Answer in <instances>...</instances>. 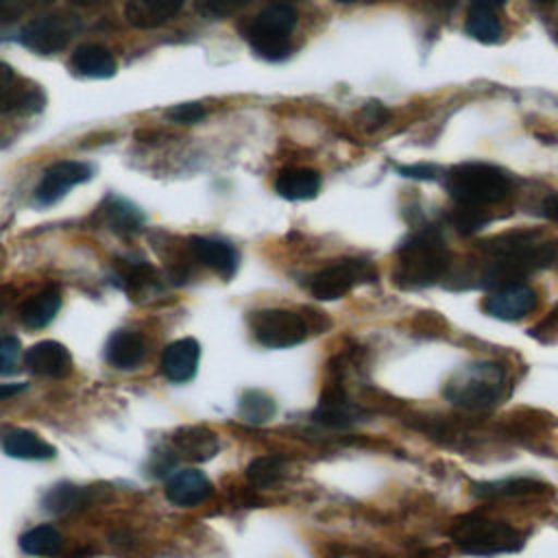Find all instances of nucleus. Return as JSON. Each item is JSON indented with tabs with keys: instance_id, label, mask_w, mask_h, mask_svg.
I'll return each instance as SVG.
<instances>
[{
	"instance_id": "20",
	"label": "nucleus",
	"mask_w": 558,
	"mask_h": 558,
	"mask_svg": "<svg viewBox=\"0 0 558 558\" xmlns=\"http://www.w3.org/2000/svg\"><path fill=\"white\" fill-rule=\"evenodd\" d=\"M146 355V342L140 333L120 329L113 331L105 344V360L109 366L120 371H131L142 364Z\"/></svg>"
},
{
	"instance_id": "39",
	"label": "nucleus",
	"mask_w": 558,
	"mask_h": 558,
	"mask_svg": "<svg viewBox=\"0 0 558 558\" xmlns=\"http://www.w3.org/2000/svg\"><path fill=\"white\" fill-rule=\"evenodd\" d=\"M399 174L410 177V179H418V181H434L438 179V168L432 163H412V166H399L397 168Z\"/></svg>"
},
{
	"instance_id": "2",
	"label": "nucleus",
	"mask_w": 558,
	"mask_h": 558,
	"mask_svg": "<svg viewBox=\"0 0 558 558\" xmlns=\"http://www.w3.org/2000/svg\"><path fill=\"white\" fill-rule=\"evenodd\" d=\"M451 266V253L436 227H421L397 248L392 281L405 290L438 283Z\"/></svg>"
},
{
	"instance_id": "43",
	"label": "nucleus",
	"mask_w": 558,
	"mask_h": 558,
	"mask_svg": "<svg viewBox=\"0 0 558 558\" xmlns=\"http://www.w3.org/2000/svg\"><path fill=\"white\" fill-rule=\"evenodd\" d=\"M22 390H26V384H24V381L0 384V401H2V399H9V397H15V395H20Z\"/></svg>"
},
{
	"instance_id": "17",
	"label": "nucleus",
	"mask_w": 558,
	"mask_h": 558,
	"mask_svg": "<svg viewBox=\"0 0 558 558\" xmlns=\"http://www.w3.org/2000/svg\"><path fill=\"white\" fill-rule=\"evenodd\" d=\"M98 220L113 233L118 235H131V233H137L142 227H144V211L122 198V196H116V194H109L100 207H98Z\"/></svg>"
},
{
	"instance_id": "9",
	"label": "nucleus",
	"mask_w": 558,
	"mask_h": 558,
	"mask_svg": "<svg viewBox=\"0 0 558 558\" xmlns=\"http://www.w3.org/2000/svg\"><path fill=\"white\" fill-rule=\"evenodd\" d=\"M76 31V17L65 13H46L26 22L17 33V41L35 54H54L70 44Z\"/></svg>"
},
{
	"instance_id": "1",
	"label": "nucleus",
	"mask_w": 558,
	"mask_h": 558,
	"mask_svg": "<svg viewBox=\"0 0 558 558\" xmlns=\"http://www.w3.org/2000/svg\"><path fill=\"white\" fill-rule=\"evenodd\" d=\"M482 248L486 253L482 281L499 288L549 266L558 246L538 231H508L482 242Z\"/></svg>"
},
{
	"instance_id": "24",
	"label": "nucleus",
	"mask_w": 558,
	"mask_h": 558,
	"mask_svg": "<svg viewBox=\"0 0 558 558\" xmlns=\"http://www.w3.org/2000/svg\"><path fill=\"white\" fill-rule=\"evenodd\" d=\"M4 453L17 460H52L54 447L31 429H13L4 438Z\"/></svg>"
},
{
	"instance_id": "45",
	"label": "nucleus",
	"mask_w": 558,
	"mask_h": 558,
	"mask_svg": "<svg viewBox=\"0 0 558 558\" xmlns=\"http://www.w3.org/2000/svg\"><path fill=\"white\" fill-rule=\"evenodd\" d=\"M270 2H279V4H292V7H294V2H299V0H270Z\"/></svg>"
},
{
	"instance_id": "4",
	"label": "nucleus",
	"mask_w": 558,
	"mask_h": 558,
	"mask_svg": "<svg viewBox=\"0 0 558 558\" xmlns=\"http://www.w3.org/2000/svg\"><path fill=\"white\" fill-rule=\"evenodd\" d=\"M512 177L499 166L464 161L445 174V187L456 205L488 209L512 194Z\"/></svg>"
},
{
	"instance_id": "25",
	"label": "nucleus",
	"mask_w": 558,
	"mask_h": 558,
	"mask_svg": "<svg viewBox=\"0 0 558 558\" xmlns=\"http://www.w3.org/2000/svg\"><path fill=\"white\" fill-rule=\"evenodd\" d=\"M61 307V292L57 288H46L37 294H33L24 305L20 307V318L31 329L46 327Z\"/></svg>"
},
{
	"instance_id": "26",
	"label": "nucleus",
	"mask_w": 558,
	"mask_h": 558,
	"mask_svg": "<svg viewBox=\"0 0 558 558\" xmlns=\"http://www.w3.org/2000/svg\"><path fill=\"white\" fill-rule=\"evenodd\" d=\"M61 545H63V536L52 525H35L26 534L20 536L22 551H26L31 556L52 558L61 551Z\"/></svg>"
},
{
	"instance_id": "35",
	"label": "nucleus",
	"mask_w": 558,
	"mask_h": 558,
	"mask_svg": "<svg viewBox=\"0 0 558 558\" xmlns=\"http://www.w3.org/2000/svg\"><path fill=\"white\" fill-rule=\"evenodd\" d=\"M54 0H0V24L13 22L26 11H35L52 4Z\"/></svg>"
},
{
	"instance_id": "5",
	"label": "nucleus",
	"mask_w": 558,
	"mask_h": 558,
	"mask_svg": "<svg viewBox=\"0 0 558 558\" xmlns=\"http://www.w3.org/2000/svg\"><path fill=\"white\" fill-rule=\"evenodd\" d=\"M449 538L462 554L482 558L514 554L523 547V536L508 521L475 512L458 517L449 527Z\"/></svg>"
},
{
	"instance_id": "32",
	"label": "nucleus",
	"mask_w": 558,
	"mask_h": 558,
	"mask_svg": "<svg viewBox=\"0 0 558 558\" xmlns=\"http://www.w3.org/2000/svg\"><path fill=\"white\" fill-rule=\"evenodd\" d=\"M449 220L453 225V229L462 235H471L475 231H480L488 220V211L480 209V207H469V205H456L449 214Z\"/></svg>"
},
{
	"instance_id": "13",
	"label": "nucleus",
	"mask_w": 558,
	"mask_h": 558,
	"mask_svg": "<svg viewBox=\"0 0 558 558\" xmlns=\"http://www.w3.org/2000/svg\"><path fill=\"white\" fill-rule=\"evenodd\" d=\"M24 364L35 375L61 379V377H68L72 371V355L65 344L57 340H41L26 349Z\"/></svg>"
},
{
	"instance_id": "18",
	"label": "nucleus",
	"mask_w": 558,
	"mask_h": 558,
	"mask_svg": "<svg viewBox=\"0 0 558 558\" xmlns=\"http://www.w3.org/2000/svg\"><path fill=\"white\" fill-rule=\"evenodd\" d=\"M172 442L177 447V451L194 462H207L211 460L218 449H220V440L218 434L211 432L207 425H187L174 432Z\"/></svg>"
},
{
	"instance_id": "29",
	"label": "nucleus",
	"mask_w": 558,
	"mask_h": 558,
	"mask_svg": "<svg viewBox=\"0 0 558 558\" xmlns=\"http://www.w3.org/2000/svg\"><path fill=\"white\" fill-rule=\"evenodd\" d=\"M543 484L536 480H523V477H512V480H501V482H482L471 488L475 497H521L530 493H541Z\"/></svg>"
},
{
	"instance_id": "21",
	"label": "nucleus",
	"mask_w": 558,
	"mask_h": 558,
	"mask_svg": "<svg viewBox=\"0 0 558 558\" xmlns=\"http://www.w3.org/2000/svg\"><path fill=\"white\" fill-rule=\"evenodd\" d=\"M70 68L85 78H109L116 74L118 63L109 48L100 44H83L72 52Z\"/></svg>"
},
{
	"instance_id": "38",
	"label": "nucleus",
	"mask_w": 558,
	"mask_h": 558,
	"mask_svg": "<svg viewBox=\"0 0 558 558\" xmlns=\"http://www.w3.org/2000/svg\"><path fill=\"white\" fill-rule=\"evenodd\" d=\"M362 122H364V126L368 129V131H375V129H379V126H384L386 122H388V118H390V111L381 105V102H368V105H364L362 107Z\"/></svg>"
},
{
	"instance_id": "40",
	"label": "nucleus",
	"mask_w": 558,
	"mask_h": 558,
	"mask_svg": "<svg viewBox=\"0 0 558 558\" xmlns=\"http://www.w3.org/2000/svg\"><path fill=\"white\" fill-rule=\"evenodd\" d=\"M558 329V305L547 314V318H543L534 329H532V333L534 336H545V333H549V331H556Z\"/></svg>"
},
{
	"instance_id": "14",
	"label": "nucleus",
	"mask_w": 558,
	"mask_h": 558,
	"mask_svg": "<svg viewBox=\"0 0 558 558\" xmlns=\"http://www.w3.org/2000/svg\"><path fill=\"white\" fill-rule=\"evenodd\" d=\"M211 495V482L198 469H179L166 482V497L179 508L203 504Z\"/></svg>"
},
{
	"instance_id": "6",
	"label": "nucleus",
	"mask_w": 558,
	"mask_h": 558,
	"mask_svg": "<svg viewBox=\"0 0 558 558\" xmlns=\"http://www.w3.org/2000/svg\"><path fill=\"white\" fill-rule=\"evenodd\" d=\"M296 26V9L292 4L268 2L244 28L242 35L251 50L266 61H281L290 54V35Z\"/></svg>"
},
{
	"instance_id": "41",
	"label": "nucleus",
	"mask_w": 558,
	"mask_h": 558,
	"mask_svg": "<svg viewBox=\"0 0 558 558\" xmlns=\"http://www.w3.org/2000/svg\"><path fill=\"white\" fill-rule=\"evenodd\" d=\"M543 216L558 222V192L556 194H549L545 201H543Z\"/></svg>"
},
{
	"instance_id": "33",
	"label": "nucleus",
	"mask_w": 558,
	"mask_h": 558,
	"mask_svg": "<svg viewBox=\"0 0 558 558\" xmlns=\"http://www.w3.org/2000/svg\"><path fill=\"white\" fill-rule=\"evenodd\" d=\"M78 497H81V490L68 482L63 484H57L52 486L46 497H44V504L50 512H68L70 508H74L78 504Z\"/></svg>"
},
{
	"instance_id": "11",
	"label": "nucleus",
	"mask_w": 558,
	"mask_h": 558,
	"mask_svg": "<svg viewBox=\"0 0 558 558\" xmlns=\"http://www.w3.org/2000/svg\"><path fill=\"white\" fill-rule=\"evenodd\" d=\"M538 305V294L534 288H530L523 281L506 283L495 290H490L484 301L482 310L499 320H519L527 314H532Z\"/></svg>"
},
{
	"instance_id": "16",
	"label": "nucleus",
	"mask_w": 558,
	"mask_h": 558,
	"mask_svg": "<svg viewBox=\"0 0 558 558\" xmlns=\"http://www.w3.org/2000/svg\"><path fill=\"white\" fill-rule=\"evenodd\" d=\"M198 357H201L198 342L194 338H179L163 349L159 366L170 381L181 384L194 377L198 368Z\"/></svg>"
},
{
	"instance_id": "44",
	"label": "nucleus",
	"mask_w": 558,
	"mask_h": 558,
	"mask_svg": "<svg viewBox=\"0 0 558 558\" xmlns=\"http://www.w3.org/2000/svg\"><path fill=\"white\" fill-rule=\"evenodd\" d=\"M506 0H471V7H484V9H493L497 11Z\"/></svg>"
},
{
	"instance_id": "12",
	"label": "nucleus",
	"mask_w": 558,
	"mask_h": 558,
	"mask_svg": "<svg viewBox=\"0 0 558 558\" xmlns=\"http://www.w3.org/2000/svg\"><path fill=\"white\" fill-rule=\"evenodd\" d=\"M187 251L194 262L211 268L216 275H220L225 281H229L238 272L240 255L238 251L218 238H205V235H192L187 240Z\"/></svg>"
},
{
	"instance_id": "22",
	"label": "nucleus",
	"mask_w": 558,
	"mask_h": 558,
	"mask_svg": "<svg viewBox=\"0 0 558 558\" xmlns=\"http://www.w3.org/2000/svg\"><path fill=\"white\" fill-rule=\"evenodd\" d=\"M46 107V94L39 85L28 81H13L2 94H0V113H17L28 116L37 113Z\"/></svg>"
},
{
	"instance_id": "10",
	"label": "nucleus",
	"mask_w": 558,
	"mask_h": 558,
	"mask_svg": "<svg viewBox=\"0 0 558 558\" xmlns=\"http://www.w3.org/2000/svg\"><path fill=\"white\" fill-rule=\"evenodd\" d=\"M94 174V168L85 161H74V159H63L54 161L48 166L35 187V203L39 207L54 205L59 198L68 194L70 187L89 181Z\"/></svg>"
},
{
	"instance_id": "31",
	"label": "nucleus",
	"mask_w": 558,
	"mask_h": 558,
	"mask_svg": "<svg viewBox=\"0 0 558 558\" xmlns=\"http://www.w3.org/2000/svg\"><path fill=\"white\" fill-rule=\"evenodd\" d=\"M283 475V460L279 456H259L248 462L246 480L257 488H268L277 484Z\"/></svg>"
},
{
	"instance_id": "23",
	"label": "nucleus",
	"mask_w": 558,
	"mask_h": 558,
	"mask_svg": "<svg viewBox=\"0 0 558 558\" xmlns=\"http://www.w3.org/2000/svg\"><path fill=\"white\" fill-rule=\"evenodd\" d=\"M320 190V174L312 168H286L275 181V192L288 201H310Z\"/></svg>"
},
{
	"instance_id": "37",
	"label": "nucleus",
	"mask_w": 558,
	"mask_h": 558,
	"mask_svg": "<svg viewBox=\"0 0 558 558\" xmlns=\"http://www.w3.org/2000/svg\"><path fill=\"white\" fill-rule=\"evenodd\" d=\"M166 116L179 124H194L205 118V107L201 102H179V105L170 107L166 111Z\"/></svg>"
},
{
	"instance_id": "42",
	"label": "nucleus",
	"mask_w": 558,
	"mask_h": 558,
	"mask_svg": "<svg viewBox=\"0 0 558 558\" xmlns=\"http://www.w3.org/2000/svg\"><path fill=\"white\" fill-rule=\"evenodd\" d=\"M15 81V72H13V68L9 65V63H4V61H0V94L11 85Z\"/></svg>"
},
{
	"instance_id": "3",
	"label": "nucleus",
	"mask_w": 558,
	"mask_h": 558,
	"mask_svg": "<svg viewBox=\"0 0 558 558\" xmlns=\"http://www.w3.org/2000/svg\"><path fill=\"white\" fill-rule=\"evenodd\" d=\"M510 390V377L499 362H473L462 366L445 384V399L469 412H486L499 405Z\"/></svg>"
},
{
	"instance_id": "28",
	"label": "nucleus",
	"mask_w": 558,
	"mask_h": 558,
	"mask_svg": "<svg viewBox=\"0 0 558 558\" xmlns=\"http://www.w3.org/2000/svg\"><path fill=\"white\" fill-rule=\"evenodd\" d=\"M120 281L126 288L129 294L133 296H144V294H153L157 290V272L153 266H148L146 262H129L120 268Z\"/></svg>"
},
{
	"instance_id": "19",
	"label": "nucleus",
	"mask_w": 558,
	"mask_h": 558,
	"mask_svg": "<svg viewBox=\"0 0 558 558\" xmlns=\"http://www.w3.org/2000/svg\"><path fill=\"white\" fill-rule=\"evenodd\" d=\"M185 0H126L124 17L135 28H157L172 20Z\"/></svg>"
},
{
	"instance_id": "7",
	"label": "nucleus",
	"mask_w": 558,
	"mask_h": 558,
	"mask_svg": "<svg viewBox=\"0 0 558 558\" xmlns=\"http://www.w3.org/2000/svg\"><path fill=\"white\" fill-rule=\"evenodd\" d=\"M253 338L266 349H288L307 338V323L292 310H257L248 316Z\"/></svg>"
},
{
	"instance_id": "27",
	"label": "nucleus",
	"mask_w": 558,
	"mask_h": 558,
	"mask_svg": "<svg viewBox=\"0 0 558 558\" xmlns=\"http://www.w3.org/2000/svg\"><path fill=\"white\" fill-rule=\"evenodd\" d=\"M464 28L480 44H497L501 39V22L493 9L471 7Z\"/></svg>"
},
{
	"instance_id": "30",
	"label": "nucleus",
	"mask_w": 558,
	"mask_h": 558,
	"mask_svg": "<svg viewBox=\"0 0 558 558\" xmlns=\"http://www.w3.org/2000/svg\"><path fill=\"white\" fill-rule=\"evenodd\" d=\"M275 410H277V405H275L272 397L257 388L244 390L240 397V403H238L240 416L248 423H266L268 418L275 416Z\"/></svg>"
},
{
	"instance_id": "36",
	"label": "nucleus",
	"mask_w": 558,
	"mask_h": 558,
	"mask_svg": "<svg viewBox=\"0 0 558 558\" xmlns=\"http://www.w3.org/2000/svg\"><path fill=\"white\" fill-rule=\"evenodd\" d=\"M22 353V344L13 336H0V375H9L17 371V360Z\"/></svg>"
},
{
	"instance_id": "47",
	"label": "nucleus",
	"mask_w": 558,
	"mask_h": 558,
	"mask_svg": "<svg viewBox=\"0 0 558 558\" xmlns=\"http://www.w3.org/2000/svg\"><path fill=\"white\" fill-rule=\"evenodd\" d=\"M336 2H355V0H336Z\"/></svg>"
},
{
	"instance_id": "34",
	"label": "nucleus",
	"mask_w": 558,
	"mask_h": 558,
	"mask_svg": "<svg viewBox=\"0 0 558 558\" xmlns=\"http://www.w3.org/2000/svg\"><path fill=\"white\" fill-rule=\"evenodd\" d=\"M251 0H196V11L207 20H225L242 11Z\"/></svg>"
},
{
	"instance_id": "8",
	"label": "nucleus",
	"mask_w": 558,
	"mask_h": 558,
	"mask_svg": "<svg viewBox=\"0 0 558 558\" xmlns=\"http://www.w3.org/2000/svg\"><path fill=\"white\" fill-rule=\"evenodd\" d=\"M375 279H377V268L373 262L347 257L312 275L310 292L320 301H336V299H342L347 292H351L355 286L371 283Z\"/></svg>"
},
{
	"instance_id": "15",
	"label": "nucleus",
	"mask_w": 558,
	"mask_h": 558,
	"mask_svg": "<svg viewBox=\"0 0 558 558\" xmlns=\"http://www.w3.org/2000/svg\"><path fill=\"white\" fill-rule=\"evenodd\" d=\"M314 418L329 427H349L362 418V412L357 405L351 403L344 388L333 381L323 390L318 408L314 410Z\"/></svg>"
},
{
	"instance_id": "46",
	"label": "nucleus",
	"mask_w": 558,
	"mask_h": 558,
	"mask_svg": "<svg viewBox=\"0 0 558 558\" xmlns=\"http://www.w3.org/2000/svg\"><path fill=\"white\" fill-rule=\"evenodd\" d=\"M534 2H538V4H547V2H551V0H534Z\"/></svg>"
},
{
	"instance_id": "48",
	"label": "nucleus",
	"mask_w": 558,
	"mask_h": 558,
	"mask_svg": "<svg viewBox=\"0 0 558 558\" xmlns=\"http://www.w3.org/2000/svg\"><path fill=\"white\" fill-rule=\"evenodd\" d=\"M74 2H89V0H74Z\"/></svg>"
}]
</instances>
